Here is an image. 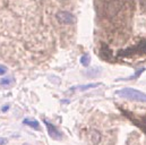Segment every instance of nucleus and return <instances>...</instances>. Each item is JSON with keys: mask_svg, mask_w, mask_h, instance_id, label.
I'll use <instances>...</instances> for the list:
<instances>
[{"mask_svg": "<svg viewBox=\"0 0 146 145\" xmlns=\"http://www.w3.org/2000/svg\"><path fill=\"white\" fill-rule=\"evenodd\" d=\"M100 85V83H93V84H87V85H80V86H75V87H72L70 90H80V91H85L87 88H94V87H98Z\"/></svg>", "mask_w": 146, "mask_h": 145, "instance_id": "6", "label": "nucleus"}, {"mask_svg": "<svg viewBox=\"0 0 146 145\" xmlns=\"http://www.w3.org/2000/svg\"><path fill=\"white\" fill-rule=\"evenodd\" d=\"M90 63H91V57H90V55L85 53V55H83V56L80 57V64H82L83 66L87 67V66L90 65Z\"/></svg>", "mask_w": 146, "mask_h": 145, "instance_id": "8", "label": "nucleus"}, {"mask_svg": "<svg viewBox=\"0 0 146 145\" xmlns=\"http://www.w3.org/2000/svg\"><path fill=\"white\" fill-rule=\"evenodd\" d=\"M56 17H57L58 22L61 24H73L75 22V17H74L73 14H70L68 11H64V10L57 13Z\"/></svg>", "mask_w": 146, "mask_h": 145, "instance_id": "4", "label": "nucleus"}, {"mask_svg": "<svg viewBox=\"0 0 146 145\" xmlns=\"http://www.w3.org/2000/svg\"><path fill=\"white\" fill-rule=\"evenodd\" d=\"M7 143H8V140H7V138L0 137V145H6Z\"/></svg>", "mask_w": 146, "mask_h": 145, "instance_id": "11", "label": "nucleus"}, {"mask_svg": "<svg viewBox=\"0 0 146 145\" xmlns=\"http://www.w3.org/2000/svg\"><path fill=\"white\" fill-rule=\"evenodd\" d=\"M7 72V67H5L3 65H0V76L5 75Z\"/></svg>", "mask_w": 146, "mask_h": 145, "instance_id": "10", "label": "nucleus"}, {"mask_svg": "<svg viewBox=\"0 0 146 145\" xmlns=\"http://www.w3.org/2000/svg\"><path fill=\"white\" fill-rule=\"evenodd\" d=\"M24 145H29V144H24Z\"/></svg>", "mask_w": 146, "mask_h": 145, "instance_id": "13", "label": "nucleus"}, {"mask_svg": "<svg viewBox=\"0 0 146 145\" xmlns=\"http://www.w3.org/2000/svg\"><path fill=\"white\" fill-rule=\"evenodd\" d=\"M115 95L123 98V99H130L134 101H138V102H146V93H143V92L131 88V87H126V88L119 90L115 92Z\"/></svg>", "mask_w": 146, "mask_h": 145, "instance_id": "2", "label": "nucleus"}, {"mask_svg": "<svg viewBox=\"0 0 146 145\" xmlns=\"http://www.w3.org/2000/svg\"><path fill=\"white\" fill-rule=\"evenodd\" d=\"M13 84V78L10 77H7V78H2V79H0V85L1 86H3V87H7V86H9V85H11Z\"/></svg>", "mask_w": 146, "mask_h": 145, "instance_id": "9", "label": "nucleus"}, {"mask_svg": "<svg viewBox=\"0 0 146 145\" xmlns=\"http://www.w3.org/2000/svg\"><path fill=\"white\" fill-rule=\"evenodd\" d=\"M99 27L111 40L128 39L134 0H95Z\"/></svg>", "mask_w": 146, "mask_h": 145, "instance_id": "1", "label": "nucleus"}, {"mask_svg": "<svg viewBox=\"0 0 146 145\" xmlns=\"http://www.w3.org/2000/svg\"><path fill=\"white\" fill-rule=\"evenodd\" d=\"M44 121V124H45V126H46V129H48V134L50 135V137L51 138H53V140H56V141H60V140H62V135H61V133L52 125V124H50L48 120H43Z\"/></svg>", "mask_w": 146, "mask_h": 145, "instance_id": "5", "label": "nucleus"}, {"mask_svg": "<svg viewBox=\"0 0 146 145\" xmlns=\"http://www.w3.org/2000/svg\"><path fill=\"white\" fill-rule=\"evenodd\" d=\"M7 109H8V106H5L3 109H2V111H7Z\"/></svg>", "mask_w": 146, "mask_h": 145, "instance_id": "12", "label": "nucleus"}, {"mask_svg": "<svg viewBox=\"0 0 146 145\" xmlns=\"http://www.w3.org/2000/svg\"><path fill=\"white\" fill-rule=\"evenodd\" d=\"M123 113H125L137 127H139V128L146 134V114H144V116H137V114H134V113H131V112H129V111H123Z\"/></svg>", "mask_w": 146, "mask_h": 145, "instance_id": "3", "label": "nucleus"}, {"mask_svg": "<svg viewBox=\"0 0 146 145\" xmlns=\"http://www.w3.org/2000/svg\"><path fill=\"white\" fill-rule=\"evenodd\" d=\"M23 122H24L25 125H27V126H30V127L34 128V129H40V124H38V121H36V120H32V119H24V120H23Z\"/></svg>", "mask_w": 146, "mask_h": 145, "instance_id": "7", "label": "nucleus"}]
</instances>
